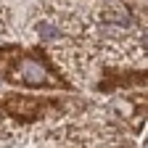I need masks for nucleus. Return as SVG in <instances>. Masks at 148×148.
<instances>
[{
    "instance_id": "obj_2",
    "label": "nucleus",
    "mask_w": 148,
    "mask_h": 148,
    "mask_svg": "<svg viewBox=\"0 0 148 148\" xmlns=\"http://www.w3.org/2000/svg\"><path fill=\"white\" fill-rule=\"evenodd\" d=\"M37 34L42 37V40H56V37H58V29H56L53 24H48V21H37Z\"/></svg>"
},
{
    "instance_id": "obj_1",
    "label": "nucleus",
    "mask_w": 148,
    "mask_h": 148,
    "mask_svg": "<svg viewBox=\"0 0 148 148\" xmlns=\"http://www.w3.org/2000/svg\"><path fill=\"white\" fill-rule=\"evenodd\" d=\"M11 77L13 79H21V82H29V85H53L56 82L53 77H48V69L37 61V58H32V56L16 61Z\"/></svg>"
}]
</instances>
